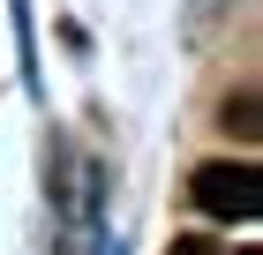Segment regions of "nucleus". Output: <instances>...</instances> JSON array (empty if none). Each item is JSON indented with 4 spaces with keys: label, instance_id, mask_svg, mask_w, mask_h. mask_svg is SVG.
I'll return each mask as SVG.
<instances>
[{
    "label": "nucleus",
    "instance_id": "obj_3",
    "mask_svg": "<svg viewBox=\"0 0 263 255\" xmlns=\"http://www.w3.org/2000/svg\"><path fill=\"white\" fill-rule=\"evenodd\" d=\"M226 128H241V135H256V98H233V105H226Z\"/></svg>",
    "mask_w": 263,
    "mask_h": 255
},
{
    "label": "nucleus",
    "instance_id": "obj_1",
    "mask_svg": "<svg viewBox=\"0 0 263 255\" xmlns=\"http://www.w3.org/2000/svg\"><path fill=\"white\" fill-rule=\"evenodd\" d=\"M188 195L203 203L211 218H256L263 210V188H256V165H233V158H211V165H196L188 173Z\"/></svg>",
    "mask_w": 263,
    "mask_h": 255
},
{
    "label": "nucleus",
    "instance_id": "obj_2",
    "mask_svg": "<svg viewBox=\"0 0 263 255\" xmlns=\"http://www.w3.org/2000/svg\"><path fill=\"white\" fill-rule=\"evenodd\" d=\"M165 255H226V248H218V240H203V233H173Z\"/></svg>",
    "mask_w": 263,
    "mask_h": 255
}]
</instances>
